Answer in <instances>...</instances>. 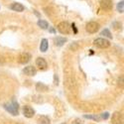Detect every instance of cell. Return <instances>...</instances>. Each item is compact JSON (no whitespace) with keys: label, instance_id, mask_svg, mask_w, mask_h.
Instances as JSON below:
<instances>
[{"label":"cell","instance_id":"obj_10","mask_svg":"<svg viewBox=\"0 0 124 124\" xmlns=\"http://www.w3.org/2000/svg\"><path fill=\"white\" fill-rule=\"evenodd\" d=\"M36 73H37V70L33 66H29L24 69V74L27 76H35Z\"/></svg>","mask_w":124,"mask_h":124},{"label":"cell","instance_id":"obj_17","mask_svg":"<svg viewBox=\"0 0 124 124\" xmlns=\"http://www.w3.org/2000/svg\"><path fill=\"white\" fill-rule=\"evenodd\" d=\"M123 3H124V2L121 1V2H119V3L117 4V11L120 12V13H122V12L124 11V4H123Z\"/></svg>","mask_w":124,"mask_h":124},{"label":"cell","instance_id":"obj_18","mask_svg":"<svg viewBox=\"0 0 124 124\" xmlns=\"http://www.w3.org/2000/svg\"><path fill=\"white\" fill-rule=\"evenodd\" d=\"M101 35L105 36V37H107V38H109V39H111V38H112V35L110 34V32H109V31H108L107 29H104V30H103L102 32H101Z\"/></svg>","mask_w":124,"mask_h":124},{"label":"cell","instance_id":"obj_21","mask_svg":"<svg viewBox=\"0 0 124 124\" xmlns=\"http://www.w3.org/2000/svg\"><path fill=\"white\" fill-rule=\"evenodd\" d=\"M101 117H102L103 119H107V118L109 117V113H108V112H104V113H102Z\"/></svg>","mask_w":124,"mask_h":124},{"label":"cell","instance_id":"obj_24","mask_svg":"<svg viewBox=\"0 0 124 124\" xmlns=\"http://www.w3.org/2000/svg\"><path fill=\"white\" fill-rule=\"evenodd\" d=\"M62 124H66V123H62Z\"/></svg>","mask_w":124,"mask_h":124},{"label":"cell","instance_id":"obj_20","mask_svg":"<svg viewBox=\"0 0 124 124\" xmlns=\"http://www.w3.org/2000/svg\"><path fill=\"white\" fill-rule=\"evenodd\" d=\"M73 124H84V122H82L80 119L77 118V119H75V120L73 121Z\"/></svg>","mask_w":124,"mask_h":124},{"label":"cell","instance_id":"obj_13","mask_svg":"<svg viewBox=\"0 0 124 124\" xmlns=\"http://www.w3.org/2000/svg\"><path fill=\"white\" fill-rule=\"evenodd\" d=\"M48 41L46 39H43L42 42H41V45H40V51L43 52V53H45V52L48 50Z\"/></svg>","mask_w":124,"mask_h":124},{"label":"cell","instance_id":"obj_2","mask_svg":"<svg viewBox=\"0 0 124 124\" xmlns=\"http://www.w3.org/2000/svg\"><path fill=\"white\" fill-rule=\"evenodd\" d=\"M94 45L98 48H101V49H106L110 46V43L109 41L106 40V39H103V38H98L94 41Z\"/></svg>","mask_w":124,"mask_h":124},{"label":"cell","instance_id":"obj_7","mask_svg":"<svg viewBox=\"0 0 124 124\" xmlns=\"http://www.w3.org/2000/svg\"><path fill=\"white\" fill-rule=\"evenodd\" d=\"M30 59H31V55L30 54H28V53H22L21 55L19 56V58H18V62H19L20 64L25 65V64H27L28 62L30 61Z\"/></svg>","mask_w":124,"mask_h":124},{"label":"cell","instance_id":"obj_9","mask_svg":"<svg viewBox=\"0 0 124 124\" xmlns=\"http://www.w3.org/2000/svg\"><path fill=\"white\" fill-rule=\"evenodd\" d=\"M36 65H37V67L40 69V70H46L47 69V67H48V65H47V62L43 59V58H38L37 60H36Z\"/></svg>","mask_w":124,"mask_h":124},{"label":"cell","instance_id":"obj_1","mask_svg":"<svg viewBox=\"0 0 124 124\" xmlns=\"http://www.w3.org/2000/svg\"><path fill=\"white\" fill-rule=\"evenodd\" d=\"M4 107L11 114L18 115V103L16 101H12V103H9V104H4Z\"/></svg>","mask_w":124,"mask_h":124},{"label":"cell","instance_id":"obj_15","mask_svg":"<svg viewBox=\"0 0 124 124\" xmlns=\"http://www.w3.org/2000/svg\"><path fill=\"white\" fill-rule=\"evenodd\" d=\"M67 41V39L66 38H61V37H57L56 39H55V44L57 45V46H63L64 45V43Z\"/></svg>","mask_w":124,"mask_h":124},{"label":"cell","instance_id":"obj_4","mask_svg":"<svg viewBox=\"0 0 124 124\" xmlns=\"http://www.w3.org/2000/svg\"><path fill=\"white\" fill-rule=\"evenodd\" d=\"M112 124H123V115L121 112H114L112 114V118H111Z\"/></svg>","mask_w":124,"mask_h":124},{"label":"cell","instance_id":"obj_23","mask_svg":"<svg viewBox=\"0 0 124 124\" xmlns=\"http://www.w3.org/2000/svg\"><path fill=\"white\" fill-rule=\"evenodd\" d=\"M50 32H51V33H55V30H54L53 28H51V29H50Z\"/></svg>","mask_w":124,"mask_h":124},{"label":"cell","instance_id":"obj_14","mask_svg":"<svg viewBox=\"0 0 124 124\" xmlns=\"http://www.w3.org/2000/svg\"><path fill=\"white\" fill-rule=\"evenodd\" d=\"M36 88H37V90H39V91H48V90H49V87H48L46 85L42 84V82H38L37 85H36Z\"/></svg>","mask_w":124,"mask_h":124},{"label":"cell","instance_id":"obj_11","mask_svg":"<svg viewBox=\"0 0 124 124\" xmlns=\"http://www.w3.org/2000/svg\"><path fill=\"white\" fill-rule=\"evenodd\" d=\"M11 9L14 10V11H17V12H22V11H24V6L20 3H13L11 5Z\"/></svg>","mask_w":124,"mask_h":124},{"label":"cell","instance_id":"obj_6","mask_svg":"<svg viewBox=\"0 0 124 124\" xmlns=\"http://www.w3.org/2000/svg\"><path fill=\"white\" fill-rule=\"evenodd\" d=\"M23 114H24L25 117H27V118H31V117H33V116H34V114H35V110H34L32 107H31V106H29V105H25L24 108H23Z\"/></svg>","mask_w":124,"mask_h":124},{"label":"cell","instance_id":"obj_5","mask_svg":"<svg viewBox=\"0 0 124 124\" xmlns=\"http://www.w3.org/2000/svg\"><path fill=\"white\" fill-rule=\"evenodd\" d=\"M99 29V24L96 22H89L86 24V31L90 34L96 33Z\"/></svg>","mask_w":124,"mask_h":124},{"label":"cell","instance_id":"obj_22","mask_svg":"<svg viewBox=\"0 0 124 124\" xmlns=\"http://www.w3.org/2000/svg\"><path fill=\"white\" fill-rule=\"evenodd\" d=\"M71 27H73V30H74V33L75 34H77L78 33V30H77V28H76V25L73 23V25H71Z\"/></svg>","mask_w":124,"mask_h":124},{"label":"cell","instance_id":"obj_3","mask_svg":"<svg viewBox=\"0 0 124 124\" xmlns=\"http://www.w3.org/2000/svg\"><path fill=\"white\" fill-rule=\"evenodd\" d=\"M58 30L59 32L62 34H69L70 33V26L68 22H61L58 25Z\"/></svg>","mask_w":124,"mask_h":124},{"label":"cell","instance_id":"obj_19","mask_svg":"<svg viewBox=\"0 0 124 124\" xmlns=\"http://www.w3.org/2000/svg\"><path fill=\"white\" fill-rule=\"evenodd\" d=\"M85 118H86V119H93V120H100V118L99 117H97V116H94V115H85L84 116Z\"/></svg>","mask_w":124,"mask_h":124},{"label":"cell","instance_id":"obj_8","mask_svg":"<svg viewBox=\"0 0 124 124\" xmlns=\"http://www.w3.org/2000/svg\"><path fill=\"white\" fill-rule=\"evenodd\" d=\"M100 6L102 9L106 10V11H109V10L112 9V1L111 0H101Z\"/></svg>","mask_w":124,"mask_h":124},{"label":"cell","instance_id":"obj_16","mask_svg":"<svg viewBox=\"0 0 124 124\" xmlns=\"http://www.w3.org/2000/svg\"><path fill=\"white\" fill-rule=\"evenodd\" d=\"M38 26L41 27L42 29H48L49 24L46 21H44V20H39V21H38Z\"/></svg>","mask_w":124,"mask_h":124},{"label":"cell","instance_id":"obj_12","mask_svg":"<svg viewBox=\"0 0 124 124\" xmlns=\"http://www.w3.org/2000/svg\"><path fill=\"white\" fill-rule=\"evenodd\" d=\"M38 124H50V118L46 115H42L38 118Z\"/></svg>","mask_w":124,"mask_h":124}]
</instances>
